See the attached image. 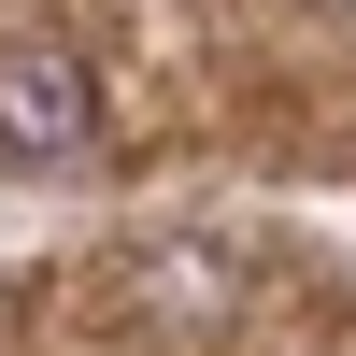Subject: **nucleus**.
Instances as JSON below:
<instances>
[{
  "label": "nucleus",
  "instance_id": "obj_2",
  "mask_svg": "<svg viewBox=\"0 0 356 356\" xmlns=\"http://www.w3.org/2000/svg\"><path fill=\"white\" fill-rule=\"evenodd\" d=\"M342 15H356V0H342Z\"/></svg>",
  "mask_w": 356,
  "mask_h": 356
},
{
  "label": "nucleus",
  "instance_id": "obj_1",
  "mask_svg": "<svg viewBox=\"0 0 356 356\" xmlns=\"http://www.w3.org/2000/svg\"><path fill=\"white\" fill-rule=\"evenodd\" d=\"M100 143V72H86L72 43H0V157L57 171Z\"/></svg>",
  "mask_w": 356,
  "mask_h": 356
}]
</instances>
